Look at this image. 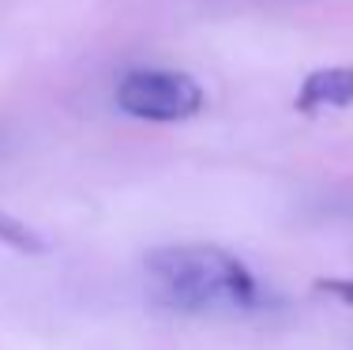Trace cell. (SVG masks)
<instances>
[{
	"mask_svg": "<svg viewBox=\"0 0 353 350\" xmlns=\"http://www.w3.org/2000/svg\"><path fill=\"white\" fill-rule=\"evenodd\" d=\"M353 102V68L334 64V68H316L312 76L301 83L297 90V110L316 113V110H342Z\"/></svg>",
	"mask_w": 353,
	"mask_h": 350,
	"instance_id": "cell-3",
	"label": "cell"
},
{
	"mask_svg": "<svg viewBox=\"0 0 353 350\" xmlns=\"http://www.w3.org/2000/svg\"><path fill=\"white\" fill-rule=\"evenodd\" d=\"M0 241H4L8 249H15V253H46V241H41V233L34 226H27L23 219H15L12 211H4L0 207Z\"/></svg>",
	"mask_w": 353,
	"mask_h": 350,
	"instance_id": "cell-4",
	"label": "cell"
},
{
	"mask_svg": "<svg viewBox=\"0 0 353 350\" xmlns=\"http://www.w3.org/2000/svg\"><path fill=\"white\" fill-rule=\"evenodd\" d=\"M147 271L165 302L188 313L252 309L259 302L252 268L218 245H162L147 256Z\"/></svg>",
	"mask_w": 353,
	"mask_h": 350,
	"instance_id": "cell-1",
	"label": "cell"
},
{
	"mask_svg": "<svg viewBox=\"0 0 353 350\" xmlns=\"http://www.w3.org/2000/svg\"><path fill=\"white\" fill-rule=\"evenodd\" d=\"M319 290H323V294H334V298H342V302L353 305V279H323V282H319Z\"/></svg>",
	"mask_w": 353,
	"mask_h": 350,
	"instance_id": "cell-5",
	"label": "cell"
},
{
	"mask_svg": "<svg viewBox=\"0 0 353 350\" xmlns=\"http://www.w3.org/2000/svg\"><path fill=\"white\" fill-rule=\"evenodd\" d=\"M207 95L188 72L173 68H136L117 83V106L136 121L176 124L203 110Z\"/></svg>",
	"mask_w": 353,
	"mask_h": 350,
	"instance_id": "cell-2",
	"label": "cell"
}]
</instances>
